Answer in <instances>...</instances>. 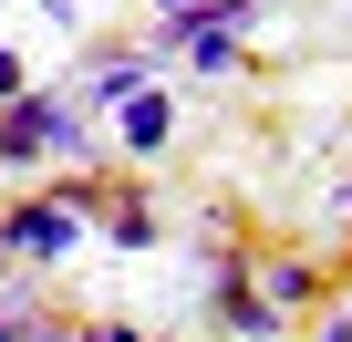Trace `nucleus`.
<instances>
[{
  "label": "nucleus",
  "mask_w": 352,
  "mask_h": 342,
  "mask_svg": "<svg viewBox=\"0 0 352 342\" xmlns=\"http://www.w3.org/2000/svg\"><path fill=\"white\" fill-rule=\"evenodd\" d=\"M249 21H259V0H187V11H166V32H155V63H166V52H187L197 73H228Z\"/></svg>",
  "instance_id": "f257e3e1"
},
{
  "label": "nucleus",
  "mask_w": 352,
  "mask_h": 342,
  "mask_svg": "<svg viewBox=\"0 0 352 342\" xmlns=\"http://www.w3.org/2000/svg\"><path fill=\"white\" fill-rule=\"evenodd\" d=\"M83 228H94V197H83V187H63V197H21L11 218H0L11 259H63V249H73Z\"/></svg>",
  "instance_id": "f03ea898"
},
{
  "label": "nucleus",
  "mask_w": 352,
  "mask_h": 342,
  "mask_svg": "<svg viewBox=\"0 0 352 342\" xmlns=\"http://www.w3.org/2000/svg\"><path fill=\"white\" fill-rule=\"evenodd\" d=\"M73 104L63 94H21V104H0V166H32L42 145H52V125H63Z\"/></svg>",
  "instance_id": "7ed1b4c3"
},
{
  "label": "nucleus",
  "mask_w": 352,
  "mask_h": 342,
  "mask_svg": "<svg viewBox=\"0 0 352 342\" xmlns=\"http://www.w3.org/2000/svg\"><path fill=\"white\" fill-rule=\"evenodd\" d=\"M114 114H124V125H114V145H124V156H166V145H176V104H166L155 83H145L135 104H114Z\"/></svg>",
  "instance_id": "20e7f679"
},
{
  "label": "nucleus",
  "mask_w": 352,
  "mask_h": 342,
  "mask_svg": "<svg viewBox=\"0 0 352 342\" xmlns=\"http://www.w3.org/2000/svg\"><path fill=\"white\" fill-rule=\"evenodd\" d=\"M208 311H218V321H228L239 342H270V332H280V311H270V301L249 290V270H218V290H208Z\"/></svg>",
  "instance_id": "39448f33"
},
{
  "label": "nucleus",
  "mask_w": 352,
  "mask_h": 342,
  "mask_svg": "<svg viewBox=\"0 0 352 342\" xmlns=\"http://www.w3.org/2000/svg\"><path fill=\"white\" fill-rule=\"evenodd\" d=\"M249 290H259L270 311H311V301H321V270H311V259H270Z\"/></svg>",
  "instance_id": "423d86ee"
},
{
  "label": "nucleus",
  "mask_w": 352,
  "mask_h": 342,
  "mask_svg": "<svg viewBox=\"0 0 352 342\" xmlns=\"http://www.w3.org/2000/svg\"><path fill=\"white\" fill-rule=\"evenodd\" d=\"M145 73H155L145 52H104V63L83 73V94H94V104H135V94H145Z\"/></svg>",
  "instance_id": "0eeeda50"
},
{
  "label": "nucleus",
  "mask_w": 352,
  "mask_h": 342,
  "mask_svg": "<svg viewBox=\"0 0 352 342\" xmlns=\"http://www.w3.org/2000/svg\"><path fill=\"white\" fill-rule=\"evenodd\" d=\"M104 228H114V249H155V239H166V218H155L145 197H114V218H104Z\"/></svg>",
  "instance_id": "6e6552de"
},
{
  "label": "nucleus",
  "mask_w": 352,
  "mask_h": 342,
  "mask_svg": "<svg viewBox=\"0 0 352 342\" xmlns=\"http://www.w3.org/2000/svg\"><path fill=\"white\" fill-rule=\"evenodd\" d=\"M42 156H63V166H83V156H94V125H83V114H63V125H52V145H42Z\"/></svg>",
  "instance_id": "1a4fd4ad"
},
{
  "label": "nucleus",
  "mask_w": 352,
  "mask_h": 342,
  "mask_svg": "<svg viewBox=\"0 0 352 342\" xmlns=\"http://www.w3.org/2000/svg\"><path fill=\"white\" fill-rule=\"evenodd\" d=\"M32 94V63H21V42H0V104H21Z\"/></svg>",
  "instance_id": "9d476101"
},
{
  "label": "nucleus",
  "mask_w": 352,
  "mask_h": 342,
  "mask_svg": "<svg viewBox=\"0 0 352 342\" xmlns=\"http://www.w3.org/2000/svg\"><path fill=\"white\" fill-rule=\"evenodd\" d=\"M83 342H145V332H124V321H83Z\"/></svg>",
  "instance_id": "9b49d317"
},
{
  "label": "nucleus",
  "mask_w": 352,
  "mask_h": 342,
  "mask_svg": "<svg viewBox=\"0 0 352 342\" xmlns=\"http://www.w3.org/2000/svg\"><path fill=\"white\" fill-rule=\"evenodd\" d=\"M321 342H352V311H331V321H321Z\"/></svg>",
  "instance_id": "f8f14e48"
},
{
  "label": "nucleus",
  "mask_w": 352,
  "mask_h": 342,
  "mask_svg": "<svg viewBox=\"0 0 352 342\" xmlns=\"http://www.w3.org/2000/svg\"><path fill=\"white\" fill-rule=\"evenodd\" d=\"M155 11H187V0H155Z\"/></svg>",
  "instance_id": "ddd939ff"
}]
</instances>
